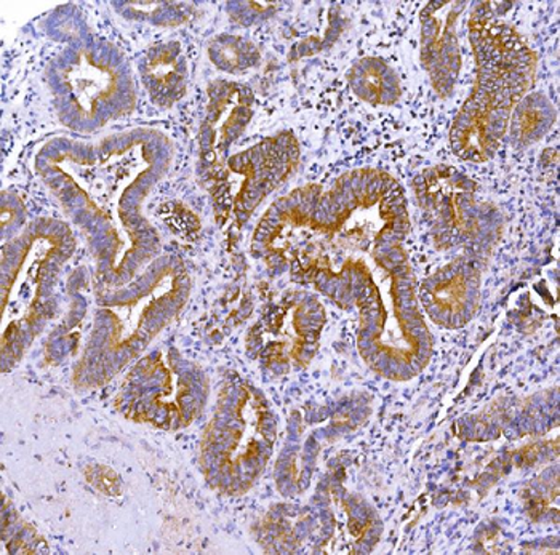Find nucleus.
Masks as SVG:
<instances>
[{"mask_svg":"<svg viewBox=\"0 0 560 555\" xmlns=\"http://www.w3.org/2000/svg\"><path fill=\"white\" fill-rule=\"evenodd\" d=\"M173 157L171 138L154 127L98 140L55 137L37 151V175L89 234L106 284H129L158 251L141 209Z\"/></svg>","mask_w":560,"mask_h":555,"instance_id":"obj_1","label":"nucleus"},{"mask_svg":"<svg viewBox=\"0 0 560 555\" xmlns=\"http://www.w3.org/2000/svg\"><path fill=\"white\" fill-rule=\"evenodd\" d=\"M498 5L475 3L469 19L477 67L475 88L451 132L453 154L475 164L495 156L514 109L530 93L537 78V54L501 19Z\"/></svg>","mask_w":560,"mask_h":555,"instance_id":"obj_2","label":"nucleus"},{"mask_svg":"<svg viewBox=\"0 0 560 555\" xmlns=\"http://www.w3.org/2000/svg\"><path fill=\"white\" fill-rule=\"evenodd\" d=\"M188 296V272L176 257L159 258L129 284L105 293L82 358L84 370H119L178 316Z\"/></svg>","mask_w":560,"mask_h":555,"instance_id":"obj_3","label":"nucleus"},{"mask_svg":"<svg viewBox=\"0 0 560 555\" xmlns=\"http://www.w3.org/2000/svg\"><path fill=\"white\" fill-rule=\"evenodd\" d=\"M45 78L55 114L71 132L98 133L137 109L129 58L92 31L65 44L48 63Z\"/></svg>","mask_w":560,"mask_h":555,"instance_id":"obj_4","label":"nucleus"},{"mask_svg":"<svg viewBox=\"0 0 560 555\" xmlns=\"http://www.w3.org/2000/svg\"><path fill=\"white\" fill-rule=\"evenodd\" d=\"M74 247L71 229L48 219L3 245V361L22 356L50 319L55 284Z\"/></svg>","mask_w":560,"mask_h":555,"instance_id":"obj_5","label":"nucleus"},{"mask_svg":"<svg viewBox=\"0 0 560 555\" xmlns=\"http://www.w3.org/2000/svg\"><path fill=\"white\" fill-rule=\"evenodd\" d=\"M300 144L293 132L265 138L254 146L226 158L223 168L207 182L215 205L230 194V209L245 222L271 192L299 167Z\"/></svg>","mask_w":560,"mask_h":555,"instance_id":"obj_6","label":"nucleus"},{"mask_svg":"<svg viewBox=\"0 0 560 555\" xmlns=\"http://www.w3.org/2000/svg\"><path fill=\"white\" fill-rule=\"evenodd\" d=\"M418 202L432 220L435 240L444 247L479 243L486 234V206L476 200V182L451 165L427 168L415 179Z\"/></svg>","mask_w":560,"mask_h":555,"instance_id":"obj_7","label":"nucleus"},{"mask_svg":"<svg viewBox=\"0 0 560 555\" xmlns=\"http://www.w3.org/2000/svg\"><path fill=\"white\" fill-rule=\"evenodd\" d=\"M207 93L209 103L199 130V170L206 185L223 168L231 147L255 116V93L248 85L218 79Z\"/></svg>","mask_w":560,"mask_h":555,"instance_id":"obj_8","label":"nucleus"},{"mask_svg":"<svg viewBox=\"0 0 560 555\" xmlns=\"http://www.w3.org/2000/svg\"><path fill=\"white\" fill-rule=\"evenodd\" d=\"M325 314L314 296L293 293L265 317L259 336H268V343L259 344L262 356L279 361L282 365L307 364L316 353L323 330Z\"/></svg>","mask_w":560,"mask_h":555,"instance_id":"obj_9","label":"nucleus"},{"mask_svg":"<svg viewBox=\"0 0 560 555\" xmlns=\"http://www.w3.org/2000/svg\"><path fill=\"white\" fill-rule=\"evenodd\" d=\"M468 2H430L421 10V67L441 98H448L462 72L458 24Z\"/></svg>","mask_w":560,"mask_h":555,"instance_id":"obj_10","label":"nucleus"},{"mask_svg":"<svg viewBox=\"0 0 560 555\" xmlns=\"http://www.w3.org/2000/svg\"><path fill=\"white\" fill-rule=\"evenodd\" d=\"M480 269L472 258H458L424 281L421 302L439 326L458 329L475 316Z\"/></svg>","mask_w":560,"mask_h":555,"instance_id":"obj_11","label":"nucleus"},{"mask_svg":"<svg viewBox=\"0 0 560 555\" xmlns=\"http://www.w3.org/2000/svg\"><path fill=\"white\" fill-rule=\"evenodd\" d=\"M138 74L152 103L171 109L185 98L189 85V64L182 44L167 40L151 45L138 61Z\"/></svg>","mask_w":560,"mask_h":555,"instance_id":"obj_12","label":"nucleus"},{"mask_svg":"<svg viewBox=\"0 0 560 555\" xmlns=\"http://www.w3.org/2000/svg\"><path fill=\"white\" fill-rule=\"evenodd\" d=\"M352 92L372 106L394 105L400 98V84L396 71L380 58H364L348 74Z\"/></svg>","mask_w":560,"mask_h":555,"instance_id":"obj_13","label":"nucleus"},{"mask_svg":"<svg viewBox=\"0 0 560 555\" xmlns=\"http://www.w3.org/2000/svg\"><path fill=\"white\" fill-rule=\"evenodd\" d=\"M556 122V109L541 93H528L514 109L508 132L517 150L541 141Z\"/></svg>","mask_w":560,"mask_h":555,"instance_id":"obj_14","label":"nucleus"},{"mask_svg":"<svg viewBox=\"0 0 560 555\" xmlns=\"http://www.w3.org/2000/svg\"><path fill=\"white\" fill-rule=\"evenodd\" d=\"M210 61L218 71L238 75L261 63L257 45L236 34H220L207 47Z\"/></svg>","mask_w":560,"mask_h":555,"instance_id":"obj_15","label":"nucleus"},{"mask_svg":"<svg viewBox=\"0 0 560 555\" xmlns=\"http://www.w3.org/2000/svg\"><path fill=\"white\" fill-rule=\"evenodd\" d=\"M110 5L124 20L159 27L182 26L195 15V7L188 2H113Z\"/></svg>","mask_w":560,"mask_h":555,"instance_id":"obj_16","label":"nucleus"},{"mask_svg":"<svg viewBox=\"0 0 560 555\" xmlns=\"http://www.w3.org/2000/svg\"><path fill=\"white\" fill-rule=\"evenodd\" d=\"M278 7V3L231 2L228 3V15L241 26H252L271 19Z\"/></svg>","mask_w":560,"mask_h":555,"instance_id":"obj_17","label":"nucleus"}]
</instances>
